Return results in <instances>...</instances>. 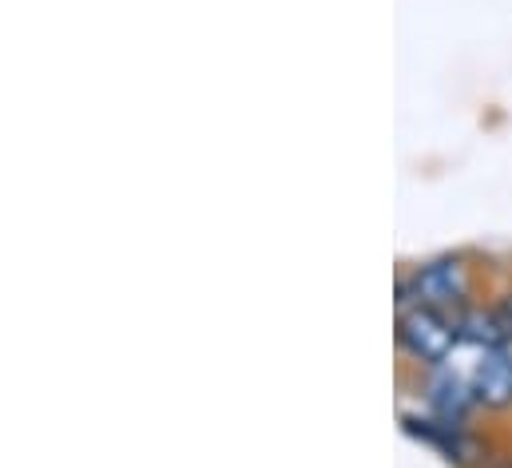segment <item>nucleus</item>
Returning a JSON list of instances; mask_svg holds the SVG:
<instances>
[{
    "label": "nucleus",
    "mask_w": 512,
    "mask_h": 468,
    "mask_svg": "<svg viewBox=\"0 0 512 468\" xmlns=\"http://www.w3.org/2000/svg\"><path fill=\"white\" fill-rule=\"evenodd\" d=\"M457 338H461V330H457V322H449L445 310L409 306L397 318V342H401V350L409 353V357H417V361H425V365L449 361Z\"/></svg>",
    "instance_id": "f257e3e1"
},
{
    "label": "nucleus",
    "mask_w": 512,
    "mask_h": 468,
    "mask_svg": "<svg viewBox=\"0 0 512 468\" xmlns=\"http://www.w3.org/2000/svg\"><path fill=\"white\" fill-rule=\"evenodd\" d=\"M465 298H469V274L461 262H449V258L425 262L401 282V302H413V306L449 310V306H465Z\"/></svg>",
    "instance_id": "f03ea898"
},
{
    "label": "nucleus",
    "mask_w": 512,
    "mask_h": 468,
    "mask_svg": "<svg viewBox=\"0 0 512 468\" xmlns=\"http://www.w3.org/2000/svg\"><path fill=\"white\" fill-rule=\"evenodd\" d=\"M473 397L489 409H509L512 405V357L505 350H481L473 373H469Z\"/></svg>",
    "instance_id": "7ed1b4c3"
},
{
    "label": "nucleus",
    "mask_w": 512,
    "mask_h": 468,
    "mask_svg": "<svg viewBox=\"0 0 512 468\" xmlns=\"http://www.w3.org/2000/svg\"><path fill=\"white\" fill-rule=\"evenodd\" d=\"M401 429L409 433V437H417V441H425V445H433V449H441L449 461H469V441H465V433H461V425L457 421H421V417H401Z\"/></svg>",
    "instance_id": "20e7f679"
},
{
    "label": "nucleus",
    "mask_w": 512,
    "mask_h": 468,
    "mask_svg": "<svg viewBox=\"0 0 512 468\" xmlns=\"http://www.w3.org/2000/svg\"><path fill=\"white\" fill-rule=\"evenodd\" d=\"M429 401L437 405V413H441L445 421H457V417H461L477 397H473V385H469V381H461V377H449V373H445V377H437V381H433Z\"/></svg>",
    "instance_id": "39448f33"
},
{
    "label": "nucleus",
    "mask_w": 512,
    "mask_h": 468,
    "mask_svg": "<svg viewBox=\"0 0 512 468\" xmlns=\"http://www.w3.org/2000/svg\"><path fill=\"white\" fill-rule=\"evenodd\" d=\"M497 314H501V322H505V330H509V338H512V294L497 306Z\"/></svg>",
    "instance_id": "423d86ee"
},
{
    "label": "nucleus",
    "mask_w": 512,
    "mask_h": 468,
    "mask_svg": "<svg viewBox=\"0 0 512 468\" xmlns=\"http://www.w3.org/2000/svg\"><path fill=\"white\" fill-rule=\"evenodd\" d=\"M497 468H512V461H497Z\"/></svg>",
    "instance_id": "0eeeda50"
}]
</instances>
